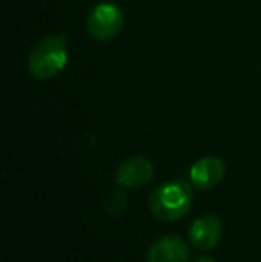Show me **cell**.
I'll return each instance as SVG.
<instances>
[{"label": "cell", "mask_w": 261, "mask_h": 262, "mask_svg": "<svg viewBox=\"0 0 261 262\" xmlns=\"http://www.w3.org/2000/svg\"><path fill=\"white\" fill-rule=\"evenodd\" d=\"M68 62V38L66 34L45 36L29 52L27 68L38 80L54 79Z\"/></svg>", "instance_id": "1"}, {"label": "cell", "mask_w": 261, "mask_h": 262, "mask_svg": "<svg viewBox=\"0 0 261 262\" xmlns=\"http://www.w3.org/2000/svg\"><path fill=\"white\" fill-rule=\"evenodd\" d=\"M193 194L185 180H168L157 186L149 198V209L159 221H175L188 214Z\"/></svg>", "instance_id": "2"}, {"label": "cell", "mask_w": 261, "mask_h": 262, "mask_svg": "<svg viewBox=\"0 0 261 262\" xmlns=\"http://www.w3.org/2000/svg\"><path fill=\"white\" fill-rule=\"evenodd\" d=\"M124 11L113 2H101L90 11L86 18L88 34L95 41H111L124 29Z\"/></svg>", "instance_id": "3"}, {"label": "cell", "mask_w": 261, "mask_h": 262, "mask_svg": "<svg viewBox=\"0 0 261 262\" xmlns=\"http://www.w3.org/2000/svg\"><path fill=\"white\" fill-rule=\"evenodd\" d=\"M154 164L143 156L129 157L118 166L116 169V184L127 189H138L152 180Z\"/></svg>", "instance_id": "4"}, {"label": "cell", "mask_w": 261, "mask_h": 262, "mask_svg": "<svg viewBox=\"0 0 261 262\" xmlns=\"http://www.w3.org/2000/svg\"><path fill=\"white\" fill-rule=\"evenodd\" d=\"M222 232L224 227L220 217L213 216V214H204L192 223L188 230V237L195 248L202 250V252H209L220 243Z\"/></svg>", "instance_id": "5"}, {"label": "cell", "mask_w": 261, "mask_h": 262, "mask_svg": "<svg viewBox=\"0 0 261 262\" xmlns=\"http://www.w3.org/2000/svg\"><path fill=\"white\" fill-rule=\"evenodd\" d=\"M190 248L179 235H165L150 245L147 262H188Z\"/></svg>", "instance_id": "6"}, {"label": "cell", "mask_w": 261, "mask_h": 262, "mask_svg": "<svg viewBox=\"0 0 261 262\" xmlns=\"http://www.w3.org/2000/svg\"><path fill=\"white\" fill-rule=\"evenodd\" d=\"M226 175V164L218 157H202L190 169V180L198 189H211L218 186Z\"/></svg>", "instance_id": "7"}, {"label": "cell", "mask_w": 261, "mask_h": 262, "mask_svg": "<svg viewBox=\"0 0 261 262\" xmlns=\"http://www.w3.org/2000/svg\"><path fill=\"white\" fill-rule=\"evenodd\" d=\"M126 204H127V198L124 194V191H115V193H109V196L106 198L104 202V209L106 212L109 214H120L124 209H126Z\"/></svg>", "instance_id": "8"}, {"label": "cell", "mask_w": 261, "mask_h": 262, "mask_svg": "<svg viewBox=\"0 0 261 262\" xmlns=\"http://www.w3.org/2000/svg\"><path fill=\"white\" fill-rule=\"evenodd\" d=\"M197 262H215V260H211V259H198Z\"/></svg>", "instance_id": "9"}]
</instances>
